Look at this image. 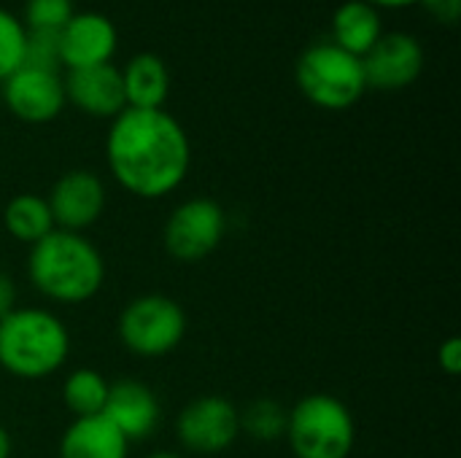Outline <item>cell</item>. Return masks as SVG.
I'll return each instance as SVG.
<instances>
[{
    "label": "cell",
    "mask_w": 461,
    "mask_h": 458,
    "mask_svg": "<svg viewBox=\"0 0 461 458\" xmlns=\"http://www.w3.org/2000/svg\"><path fill=\"white\" fill-rule=\"evenodd\" d=\"M108 381L95 373V370H73L65 378L62 386V402L76 418H89V416H103L105 400H108Z\"/></svg>",
    "instance_id": "d6986e66"
},
{
    "label": "cell",
    "mask_w": 461,
    "mask_h": 458,
    "mask_svg": "<svg viewBox=\"0 0 461 458\" xmlns=\"http://www.w3.org/2000/svg\"><path fill=\"white\" fill-rule=\"evenodd\" d=\"M0 458H11V437L3 427H0Z\"/></svg>",
    "instance_id": "83f0119b"
},
{
    "label": "cell",
    "mask_w": 461,
    "mask_h": 458,
    "mask_svg": "<svg viewBox=\"0 0 461 458\" xmlns=\"http://www.w3.org/2000/svg\"><path fill=\"white\" fill-rule=\"evenodd\" d=\"M424 3L432 8L435 16H440V19H446V22H456V19H459L461 0H424Z\"/></svg>",
    "instance_id": "484cf974"
},
{
    "label": "cell",
    "mask_w": 461,
    "mask_h": 458,
    "mask_svg": "<svg viewBox=\"0 0 461 458\" xmlns=\"http://www.w3.org/2000/svg\"><path fill=\"white\" fill-rule=\"evenodd\" d=\"M127 108H162L170 92V76L157 54H138L122 70Z\"/></svg>",
    "instance_id": "2e32d148"
},
{
    "label": "cell",
    "mask_w": 461,
    "mask_h": 458,
    "mask_svg": "<svg viewBox=\"0 0 461 458\" xmlns=\"http://www.w3.org/2000/svg\"><path fill=\"white\" fill-rule=\"evenodd\" d=\"M27 275L43 297L78 305L100 292L105 281V265L100 251L81 232L54 229L30 246Z\"/></svg>",
    "instance_id": "7a4b0ae2"
},
{
    "label": "cell",
    "mask_w": 461,
    "mask_h": 458,
    "mask_svg": "<svg viewBox=\"0 0 461 458\" xmlns=\"http://www.w3.org/2000/svg\"><path fill=\"white\" fill-rule=\"evenodd\" d=\"M286 440L297 458H348L357 424L338 397L308 394L289 410Z\"/></svg>",
    "instance_id": "277c9868"
},
{
    "label": "cell",
    "mask_w": 461,
    "mask_h": 458,
    "mask_svg": "<svg viewBox=\"0 0 461 458\" xmlns=\"http://www.w3.org/2000/svg\"><path fill=\"white\" fill-rule=\"evenodd\" d=\"M297 84L303 94L327 111L351 108L367 89L362 57L348 54L338 43H313L297 62Z\"/></svg>",
    "instance_id": "5b68a950"
},
{
    "label": "cell",
    "mask_w": 461,
    "mask_h": 458,
    "mask_svg": "<svg viewBox=\"0 0 461 458\" xmlns=\"http://www.w3.org/2000/svg\"><path fill=\"white\" fill-rule=\"evenodd\" d=\"M240 418V432H246L251 440L259 443H276L286 437V424H289V410L276 402V400H254L246 405V410H238Z\"/></svg>",
    "instance_id": "ffe728a7"
},
{
    "label": "cell",
    "mask_w": 461,
    "mask_h": 458,
    "mask_svg": "<svg viewBox=\"0 0 461 458\" xmlns=\"http://www.w3.org/2000/svg\"><path fill=\"white\" fill-rule=\"evenodd\" d=\"M127 454L130 443L105 416L76 418L59 440V458H127Z\"/></svg>",
    "instance_id": "9a60e30c"
},
{
    "label": "cell",
    "mask_w": 461,
    "mask_h": 458,
    "mask_svg": "<svg viewBox=\"0 0 461 458\" xmlns=\"http://www.w3.org/2000/svg\"><path fill=\"white\" fill-rule=\"evenodd\" d=\"M116 51V27L103 13H73L59 30V59L70 70L105 65Z\"/></svg>",
    "instance_id": "7c38bea8"
},
{
    "label": "cell",
    "mask_w": 461,
    "mask_h": 458,
    "mask_svg": "<svg viewBox=\"0 0 461 458\" xmlns=\"http://www.w3.org/2000/svg\"><path fill=\"white\" fill-rule=\"evenodd\" d=\"M370 5H386V8H400V5H413L419 0H365Z\"/></svg>",
    "instance_id": "4316f807"
},
{
    "label": "cell",
    "mask_w": 461,
    "mask_h": 458,
    "mask_svg": "<svg viewBox=\"0 0 461 458\" xmlns=\"http://www.w3.org/2000/svg\"><path fill=\"white\" fill-rule=\"evenodd\" d=\"M73 16L70 0H27L24 19L27 30H43V32H59Z\"/></svg>",
    "instance_id": "603a6c76"
},
{
    "label": "cell",
    "mask_w": 461,
    "mask_h": 458,
    "mask_svg": "<svg viewBox=\"0 0 461 458\" xmlns=\"http://www.w3.org/2000/svg\"><path fill=\"white\" fill-rule=\"evenodd\" d=\"M103 416L124 435L127 443L149 440L159 424V400L140 381H116L108 386Z\"/></svg>",
    "instance_id": "5bb4252c"
},
{
    "label": "cell",
    "mask_w": 461,
    "mask_h": 458,
    "mask_svg": "<svg viewBox=\"0 0 461 458\" xmlns=\"http://www.w3.org/2000/svg\"><path fill=\"white\" fill-rule=\"evenodd\" d=\"M440 367L448 373V375H459L461 370V340L459 337H448L443 346H440Z\"/></svg>",
    "instance_id": "cb8c5ba5"
},
{
    "label": "cell",
    "mask_w": 461,
    "mask_h": 458,
    "mask_svg": "<svg viewBox=\"0 0 461 458\" xmlns=\"http://www.w3.org/2000/svg\"><path fill=\"white\" fill-rule=\"evenodd\" d=\"M3 100L14 116L30 124L51 121L65 105V86L57 73L19 67L3 81Z\"/></svg>",
    "instance_id": "8fae6325"
},
{
    "label": "cell",
    "mask_w": 461,
    "mask_h": 458,
    "mask_svg": "<svg viewBox=\"0 0 461 458\" xmlns=\"http://www.w3.org/2000/svg\"><path fill=\"white\" fill-rule=\"evenodd\" d=\"M178 443L200 456L227 451L240 435L238 408L224 397H200L189 402L176 421Z\"/></svg>",
    "instance_id": "ba28073f"
},
{
    "label": "cell",
    "mask_w": 461,
    "mask_h": 458,
    "mask_svg": "<svg viewBox=\"0 0 461 458\" xmlns=\"http://www.w3.org/2000/svg\"><path fill=\"white\" fill-rule=\"evenodd\" d=\"M62 86H65V100H70L76 108H81L89 116L116 119L127 108L122 70H116L111 62L70 70Z\"/></svg>",
    "instance_id": "4fadbf2b"
},
{
    "label": "cell",
    "mask_w": 461,
    "mask_h": 458,
    "mask_svg": "<svg viewBox=\"0 0 461 458\" xmlns=\"http://www.w3.org/2000/svg\"><path fill=\"white\" fill-rule=\"evenodd\" d=\"M149 458H181V456H176V454H167V451H162V454H154V456H149Z\"/></svg>",
    "instance_id": "f1b7e54d"
},
{
    "label": "cell",
    "mask_w": 461,
    "mask_h": 458,
    "mask_svg": "<svg viewBox=\"0 0 461 458\" xmlns=\"http://www.w3.org/2000/svg\"><path fill=\"white\" fill-rule=\"evenodd\" d=\"M113 178L135 197L157 200L181 186L192 148L184 127L162 108H124L105 140Z\"/></svg>",
    "instance_id": "6da1fadb"
},
{
    "label": "cell",
    "mask_w": 461,
    "mask_h": 458,
    "mask_svg": "<svg viewBox=\"0 0 461 458\" xmlns=\"http://www.w3.org/2000/svg\"><path fill=\"white\" fill-rule=\"evenodd\" d=\"M70 351L65 324L38 308L14 310L0 321V367L24 381H41L57 373Z\"/></svg>",
    "instance_id": "3957f363"
},
{
    "label": "cell",
    "mask_w": 461,
    "mask_h": 458,
    "mask_svg": "<svg viewBox=\"0 0 461 458\" xmlns=\"http://www.w3.org/2000/svg\"><path fill=\"white\" fill-rule=\"evenodd\" d=\"M186 335L184 308L165 294L132 300L119 316V337L124 348L143 359L173 354Z\"/></svg>",
    "instance_id": "8992f818"
},
{
    "label": "cell",
    "mask_w": 461,
    "mask_h": 458,
    "mask_svg": "<svg viewBox=\"0 0 461 458\" xmlns=\"http://www.w3.org/2000/svg\"><path fill=\"white\" fill-rule=\"evenodd\" d=\"M46 202L57 229L81 232L100 219L105 208V186L89 170H70L51 186Z\"/></svg>",
    "instance_id": "9c48e42d"
},
{
    "label": "cell",
    "mask_w": 461,
    "mask_h": 458,
    "mask_svg": "<svg viewBox=\"0 0 461 458\" xmlns=\"http://www.w3.org/2000/svg\"><path fill=\"white\" fill-rule=\"evenodd\" d=\"M224 238V211L208 197L181 202L165 224V251L184 265L211 256Z\"/></svg>",
    "instance_id": "52a82bcc"
},
{
    "label": "cell",
    "mask_w": 461,
    "mask_h": 458,
    "mask_svg": "<svg viewBox=\"0 0 461 458\" xmlns=\"http://www.w3.org/2000/svg\"><path fill=\"white\" fill-rule=\"evenodd\" d=\"M332 32H335L332 43H338L354 57H365L381 38V16L375 5L365 0H348L335 11Z\"/></svg>",
    "instance_id": "e0dca14e"
},
{
    "label": "cell",
    "mask_w": 461,
    "mask_h": 458,
    "mask_svg": "<svg viewBox=\"0 0 461 458\" xmlns=\"http://www.w3.org/2000/svg\"><path fill=\"white\" fill-rule=\"evenodd\" d=\"M3 224L14 240L27 246H35L38 240H43L49 232L57 229L46 197L38 194H16L3 211Z\"/></svg>",
    "instance_id": "ac0fdd59"
},
{
    "label": "cell",
    "mask_w": 461,
    "mask_h": 458,
    "mask_svg": "<svg viewBox=\"0 0 461 458\" xmlns=\"http://www.w3.org/2000/svg\"><path fill=\"white\" fill-rule=\"evenodd\" d=\"M14 310H16V286L5 273H0V321Z\"/></svg>",
    "instance_id": "d4e9b609"
},
{
    "label": "cell",
    "mask_w": 461,
    "mask_h": 458,
    "mask_svg": "<svg viewBox=\"0 0 461 458\" xmlns=\"http://www.w3.org/2000/svg\"><path fill=\"white\" fill-rule=\"evenodd\" d=\"M59 65H62V59H59V32L24 30L22 67L57 73V67H59Z\"/></svg>",
    "instance_id": "44dd1931"
},
{
    "label": "cell",
    "mask_w": 461,
    "mask_h": 458,
    "mask_svg": "<svg viewBox=\"0 0 461 458\" xmlns=\"http://www.w3.org/2000/svg\"><path fill=\"white\" fill-rule=\"evenodd\" d=\"M22 51H24V27L16 16L0 8V81H5L11 73L22 67Z\"/></svg>",
    "instance_id": "7402d4cb"
},
{
    "label": "cell",
    "mask_w": 461,
    "mask_h": 458,
    "mask_svg": "<svg viewBox=\"0 0 461 458\" xmlns=\"http://www.w3.org/2000/svg\"><path fill=\"white\" fill-rule=\"evenodd\" d=\"M367 86L375 89H402L413 84L424 67V49L408 32H389L375 40V46L362 57Z\"/></svg>",
    "instance_id": "30bf717a"
}]
</instances>
